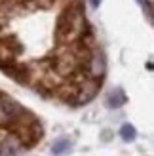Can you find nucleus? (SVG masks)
Wrapping results in <instances>:
<instances>
[{"label": "nucleus", "mask_w": 154, "mask_h": 156, "mask_svg": "<svg viewBox=\"0 0 154 156\" xmlns=\"http://www.w3.org/2000/svg\"><path fill=\"white\" fill-rule=\"evenodd\" d=\"M126 103V93L122 91L120 88H116L114 91L109 93V97H107V107H110V108H118Z\"/></svg>", "instance_id": "1"}, {"label": "nucleus", "mask_w": 154, "mask_h": 156, "mask_svg": "<svg viewBox=\"0 0 154 156\" xmlns=\"http://www.w3.org/2000/svg\"><path fill=\"white\" fill-rule=\"evenodd\" d=\"M91 4H93V6H99V4H101V0H91Z\"/></svg>", "instance_id": "4"}, {"label": "nucleus", "mask_w": 154, "mask_h": 156, "mask_svg": "<svg viewBox=\"0 0 154 156\" xmlns=\"http://www.w3.org/2000/svg\"><path fill=\"white\" fill-rule=\"evenodd\" d=\"M68 147H71V143H68V139L61 137V139H57V141L53 143V147H51V152L55 154V156H61L63 152H67V151H68Z\"/></svg>", "instance_id": "2"}, {"label": "nucleus", "mask_w": 154, "mask_h": 156, "mask_svg": "<svg viewBox=\"0 0 154 156\" xmlns=\"http://www.w3.org/2000/svg\"><path fill=\"white\" fill-rule=\"evenodd\" d=\"M120 135H122L124 141H133L135 139V128L131 126V124H124L122 129H120Z\"/></svg>", "instance_id": "3"}]
</instances>
